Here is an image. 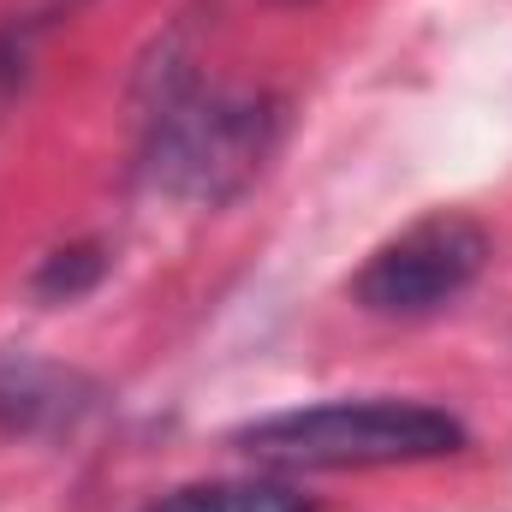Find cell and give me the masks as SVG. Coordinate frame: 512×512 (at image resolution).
<instances>
[{"label":"cell","mask_w":512,"mask_h":512,"mask_svg":"<svg viewBox=\"0 0 512 512\" xmlns=\"http://www.w3.org/2000/svg\"><path fill=\"white\" fill-rule=\"evenodd\" d=\"M143 512H310V501L286 483H185L161 501H149Z\"/></svg>","instance_id":"5b68a950"},{"label":"cell","mask_w":512,"mask_h":512,"mask_svg":"<svg viewBox=\"0 0 512 512\" xmlns=\"http://www.w3.org/2000/svg\"><path fill=\"white\" fill-rule=\"evenodd\" d=\"M102 268H108V256L102 245H66V251H54L42 268H36V298H48V304H72V298H84L96 280H102Z\"/></svg>","instance_id":"8992f818"},{"label":"cell","mask_w":512,"mask_h":512,"mask_svg":"<svg viewBox=\"0 0 512 512\" xmlns=\"http://www.w3.org/2000/svg\"><path fill=\"white\" fill-rule=\"evenodd\" d=\"M18 90H24V36L0 24V120L18 102Z\"/></svg>","instance_id":"52a82bcc"},{"label":"cell","mask_w":512,"mask_h":512,"mask_svg":"<svg viewBox=\"0 0 512 512\" xmlns=\"http://www.w3.org/2000/svg\"><path fill=\"white\" fill-rule=\"evenodd\" d=\"M483 262H489L483 221H471L459 209H435V215L411 221L405 233H393L382 251H370V262L352 280V298L370 316L417 322V316H435L453 298H465L477 286Z\"/></svg>","instance_id":"3957f363"},{"label":"cell","mask_w":512,"mask_h":512,"mask_svg":"<svg viewBox=\"0 0 512 512\" xmlns=\"http://www.w3.org/2000/svg\"><path fill=\"white\" fill-rule=\"evenodd\" d=\"M233 447L268 471H382L465 453V423L423 399H328L256 417Z\"/></svg>","instance_id":"7a4b0ae2"},{"label":"cell","mask_w":512,"mask_h":512,"mask_svg":"<svg viewBox=\"0 0 512 512\" xmlns=\"http://www.w3.org/2000/svg\"><path fill=\"white\" fill-rule=\"evenodd\" d=\"M274 6H304V0H274Z\"/></svg>","instance_id":"ba28073f"},{"label":"cell","mask_w":512,"mask_h":512,"mask_svg":"<svg viewBox=\"0 0 512 512\" xmlns=\"http://www.w3.org/2000/svg\"><path fill=\"white\" fill-rule=\"evenodd\" d=\"M90 411V387L72 370L36 364V358H0V429L6 435H48L72 429Z\"/></svg>","instance_id":"277c9868"},{"label":"cell","mask_w":512,"mask_h":512,"mask_svg":"<svg viewBox=\"0 0 512 512\" xmlns=\"http://www.w3.org/2000/svg\"><path fill=\"white\" fill-rule=\"evenodd\" d=\"M280 102L268 90H197L173 84L143 137V179L155 197L185 209L233 203L280 143Z\"/></svg>","instance_id":"6da1fadb"}]
</instances>
